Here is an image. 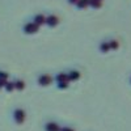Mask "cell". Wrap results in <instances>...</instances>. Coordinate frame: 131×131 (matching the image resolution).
Wrapping results in <instances>:
<instances>
[{
  "mask_svg": "<svg viewBox=\"0 0 131 131\" xmlns=\"http://www.w3.org/2000/svg\"><path fill=\"white\" fill-rule=\"evenodd\" d=\"M12 121L16 125H23L26 121V112L23 107H15L12 110Z\"/></svg>",
  "mask_w": 131,
  "mask_h": 131,
  "instance_id": "1",
  "label": "cell"
},
{
  "mask_svg": "<svg viewBox=\"0 0 131 131\" xmlns=\"http://www.w3.org/2000/svg\"><path fill=\"white\" fill-rule=\"evenodd\" d=\"M39 31V26L36 25L34 23H31V21H28L23 25V33L24 34H28V36H31V34H36V33Z\"/></svg>",
  "mask_w": 131,
  "mask_h": 131,
  "instance_id": "2",
  "label": "cell"
},
{
  "mask_svg": "<svg viewBox=\"0 0 131 131\" xmlns=\"http://www.w3.org/2000/svg\"><path fill=\"white\" fill-rule=\"evenodd\" d=\"M52 78L49 75V73H39L37 76V84L42 88H45V86H49L51 83H52Z\"/></svg>",
  "mask_w": 131,
  "mask_h": 131,
  "instance_id": "3",
  "label": "cell"
},
{
  "mask_svg": "<svg viewBox=\"0 0 131 131\" xmlns=\"http://www.w3.org/2000/svg\"><path fill=\"white\" fill-rule=\"evenodd\" d=\"M59 23H60V18H59L58 15H55V13L46 15V23H45V25H47L49 28H55V26L59 25Z\"/></svg>",
  "mask_w": 131,
  "mask_h": 131,
  "instance_id": "4",
  "label": "cell"
},
{
  "mask_svg": "<svg viewBox=\"0 0 131 131\" xmlns=\"http://www.w3.org/2000/svg\"><path fill=\"white\" fill-rule=\"evenodd\" d=\"M62 125L57 121H47L43 123V131H60Z\"/></svg>",
  "mask_w": 131,
  "mask_h": 131,
  "instance_id": "5",
  "label": "cell"
},
{
  "mask_svg": "<svg viewBox=\"0 0 131 131\" xmlns=\"http://www.w3.org/2000/svg\"><path fill=\"white\" fill-rule=\"evenodd\" d=\"M31 23H34L36 25H38V26L41 28L42 25H45V23H46V15H45V13H41V12L33 15Z\"/></svg>",
  "mask_w": 131,
  "mask_h": 131,
  "instance_id": "6",
  "label": "cell"
},
{
  "mask_svg": "<svg viewBox=\"0 0 131 131\" xmlns=\"http://www.w3.org/2000/svg\"><path fill=\"white\" fill-rule=\"evenodd\" d=\"M67 75H68V80L70 81H78L80 80L81 78V72L79 70H76V68H71L67 71Z\"/></svg>",
  "mask_w": 131,
  "mask_h": 131,
  "instance_id": "7",
  "label": "cell"
},
{
  "mask_svg": "<svg viewBox=\"0 0 131 131\" xmlns=\"http://www.w3.org/2000/svg\"><path fill=\"white\" fill-rule=\"evenodd\" d=\"M52 80L55 81V83H60V81H70V80H68V75H67V72H64V71L55 73V75H54V78H52Z\"/></svg>",
  "mask_w": 131,
  "mask_h": 131,
  "instance_id": "8",
  "label": "cell"
},
{
  "mask_svg": "<svg viewBox=\"0 0 131 131\" xmlns=\"http://www.w3.org/2000/svg\"><path fill=\"white\" fill-rule=\"evenodd\" d=\"M98 51L101 54H107L110 51V47H109V43H107V39H102L100 43H98Z\"/></svg>",
  "mask_w": 131,
  "mask_h": 131,
  "instance_id": "9",
  "label": "cell"
},
{
  "mask_svg": "<svg viewBox=\"0 0 131 131\" xmlns=\"http://www.w3.org/2000/svg\"><path fill=\"white\" fill-rule=\"evenodd\" d=\"M13 84H15V89L16 91H24L26 88V83L23 80V79H15L13 80Z\"/></svg>",
  "mask_w": 131,
  "mask_h": 131,
  "instance_id": "10",
  "label": "cell"
},
{
  "mask_svg": "<svg viewBox=\"0 0 131 131\" xmlns=\"http://www.w3.org/2000/svg\"><path fill=\"white\" fill-rule=\"evenodd\" d=\"M107 43H109V47H110V50H118L119 46H121V42H119L117 38H109V39H107Z\"/></svg>",
  "mask_w": 131,
  "mask_h": 131,
  "instance_id": "11",
  "label": "cell"
},
{
  "mask_svg": "<svg viewBox=\"0 0 131 131\" xmlns=\"http://www.w3.org/2000/svg\"><path fill=\"white\" fill-rule=\"evenodd\" d=\"M78 9H85L89 7V2L88 0H76V3L73 4Z\"/></svg>",
  "mask_w": 131,
  "mask_h": 131,
  "instance_id": "12",
  "label": "cell"
},
{
  "mask_svg": "<svg viewBox=\"0 0 131 131\" xmlns=\"http://www.w3.org/2000/svg\"><path fill=\"white\" fill-rule=\"evenodd\" d=\"M70 83H71V81H60V83H55V86H57V89H59V91H66V89H68V88H70Z\"/></svg>",
  "mask_w": 131,
  "mask_h": 131,
  "instance_id": "13",
  "label": "cell"
},
{
  "mask_svg": "<svg viewBox=\"0 0 131 131\" xmlns=\"http://www.w3.org/2000/svg\"><path fill=\"white\" fill-rule=\"evenodd\" d=\"M89 2V7L93 9H100L102 7V0H88Z\"/></svg>",
  "mask_w": 131,
  "mask_h": 131,
  "instance_id": "14",
  "label": "cell"
},
{
  "mask_svg": "<svg viewBox=\"0 0 131 131\" xmlns=\"http://www.w3.org/2000/svg\"><path fill=\"white\" fill-rule=\"evenodd\" d=\"M4 88H5L7 92L15 91V84H13V81H8V80H7V83H5V85H4Z\"/></svg>",
  "mask_w": 131,
  "mask_h": 131,
  "instance_id": "15",
  "label": "cell"
},
{
  "mask_svg": "<svg viewBox=\"0 0 131 131\" xmlns=\"http://www.w3.org/2000/svg\"><path fill=\"white\" fill-rule=\"evenodd\" d=\"M8 78H9L8 72H5V71H0V80H8Z\"/></svg>",
  "mask_w": 131,
  "mask_h": 131,
  "instance_id": "16",
  "label": "cell"
},
{
  "mask_svg": "<svg viewBox=\"0 0 131 131\" xmlns=\"http://www.w3.org/2000/svg\"><path fill=\"white\" fill-rule=\"evenodd\" d=\"M60 131H76L72 126H62L60 127Z\"/></svg>",
  "mask_w": 131,
  "mask_h": 131,
  "instance_id": "17",
  "label": "cell"
},
{
  "mask_svg": "<svg viewBox=\"0 0 131 131\" xmlns=\"http://www.w3.org/2000/svg\"><path fill=\"white\" fill-rule=\"evenodd\" d=\"M67 3H70V4H75V3H76V0H67Z\"/></svg>",
  "mask_w": 131,
  "mask_h": 131,
  "instance_id": "18",
  "label": "cell"
},
{
  "mask_svg": "<svg viewBox=\"0 0 131 131\" xmlns=\"http://www.w3.org/2000/svg\"><path fill=\"white\" fill-rule=\"evenodd\" d=\"M128 81H130V84H131V76H130V79H128Z\"/></svg>",
  "mask_w": 131,
  "mask_h": 131,
  "instance_id": "19",
  "label": "cell"
},
{
  "mask_svg": "<svg viewBox=\"0 0 131 131\" xmlns=\"http://www.w3.org/2000/svg\"><path fill=\"white\" fill-rule=\"evenodd\" d=\"M102 2H104V0H102Z\"/></svg>",
  "mask_w": 131,
  "mask_h": 131,
  "instance_id": "20",
  "label": "cell"
}]
</instances>
